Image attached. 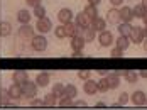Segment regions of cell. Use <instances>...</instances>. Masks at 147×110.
Segmentation results:
<instances>
[{"label":"cell","instance_id":"obj_27","mask_svg":"<svg viewBox=\"0 0 147 110\" xmlns=\"http://www.w3.org/2000/svg\"><path fill=\"white\" fill-rule=\"evenodd\" d=\"M108 85H110V90H115L120 85V76L113 75V73H108Z\"/></svg>","mask_w":147,"mask_h":110},{"label":"cell","instance_id":"obj_47","mask_svg":"<svg viewBox=\"0 0 147 110\" xmlns=\"http://www.w3.org/2000/svg\"><path fill=\"white\" fill-rule=\"evenodd\" d=\"M98 73H100L102 76H107V70H98Z\"/></svg>","mask_w":147,"mask_h":110},{"label":"cell","instance_id":"obj_39","mask_svg":"<svg viewBox=\"0 0 147 110\" xmlns=\"http://www.w3.org/2000/svg\"><path fill=\"white\" fill-rule=\"evenodd\" d=\"M30 105H32V107H39V105H44V102H42L41 98H36V97H34V98L30 100Z\"/></svg>","mask_w":147,"mask_h":110},{"label":"cell","instance_id":"obj_19","mask_svg":"<svg viewBox=\"0 0 147 110\" xmlns=\"http://www.w3.org/2000/svg\"><path fill=\"white\" fill-rule=\"evenodd\" d=\"M83 14L88 17L90 20H93V19H96V17H98V7H96V5H90V3H88V5L83 9Z\"/></svg>","mask_w":147,"mask_h":110},{"label":"cell","instance_id":"obj_9","mask_svg":"<svg viewBox=\"0 0 147 110\" xmlns=\"http://www.w3.org/2000/svg\"><path fill=\"white\" fill-rule=\"evenodd\" d=\"M32 36H34V27L30 24H22L19 27V37H22V39H32Z\"/></svg>","mask_w":147,"mask_h":110},{"label":"cell","instance_id":"obj_21","mask_svg":"<svg viewBox=\"0 0 147 110\" xmlns=\"http://www.w3.org/2000/svg\"><path fill=\"white\" fill-rule=\"evenodd\" d=\"M118 27V34L120 36H130V32H132V24L130 22H120V24H117Z\"/></svg>","mask_w":147,"mask_h":110},{"label":"cell","instance_id":"obj_38","mask_svg":"<svg viewBox=\"0 0 147 110\" xmlns=\"http://www.w3.org/2000/svg\"><path fill=\"white\" fill-rule=\"evenodd\" d=\"M110 56H112V58H123V49H120V47L115 46L110 51Z\"/></svg>","mask_w":147,"mask_h":110},{"label":"cell","instance_id":"obj_49","mask_svg":"<svg viewBox=\"0 0 147 110\" xmlns=\"http://www.w3.org/2000/svg\"><path fill=\"white\" fill-rule=\"evenodd\" d=\"M142 31H144V37L147 39V26H144V27H142Z\"/></svg>","mask_w":147,"mask_h":110},{"label":"cell","instance_id":"obj_29","mask_svg":"<svg viewBox=\"0 0 147 110\" xmlns=\"http://www.w3.org/2000/svg\"><path fill=\"white\" fill-rule=\"evenodd\" d=\"M0 103L2 105H9L10 103V95H9V88H0Z\"/></svg>","mask_w":147,"mask_h":110},{"label":"cell","instance_id":"obj_16","mask_svg":"<svg viewBox=\"0 0 147 110\" xmlns=\"http://www.w3.org/2000/svg\"><path fill=\"white\" fill-rule=\"evenodd\" d=\"M64 27H66V36H68V37H74V36H78V34H81V32H83L78 26H76V24H74L73 20H71V22H68V24H64Z\"/></svg>","mask_w":147,"mask_h":110},{"label":"cell","instance_id":"obj_1","mask_svg":"<svg viewBox=\"0 0 147 110\" xmlns=\"http://www.w3.org/2000/svg\"><path fill=\"white\" fill-rule=\"evenodd\" d=\"M30 46H32L34 51H37V53L44 51L46 47H47V39L44 37V34H34L32 39H30Z\"/></svg>","mask_w":147,"mask_h":110},{"label":"cell","instance_id":"obj_45","mask_svg":"<svg viewBox=\"0 0 147 110\" xmlns=\"http://www.w3.org/2000/svg\"><path fill=\"white\" fill-rule=\"evenodd\" d=\"M100 2H102V0H88V3H90V5H96V7L100 5Z\"/></svg>","mask_w":147,"mask_h":110},{"label":"cell","instance_id":"obj_5","mask_svg":"<svg viewBox=\"0 0 147 110\" xmlns=\"http://www.w3.org/2000/svg\"><path fill=\"white\" fill-rule=\"evenodd\" d=\"M130 102H132L134 105H146L147 103V95L146 92H142V90H135L132 95H130Z\"/></svg>","mask_w":147,"mask_h":110},{"label":"cell","instance_id":"obj_11","mask_svg":"<svg viewBox=\"0 0 147 110\" xmlns=\"http://www.w3.org/2000/svg\"><path fill=\"white\" fill-rule=\"evenodd\" d=\"M58 20L61 24H68V22H71L73 20V12H71V9H61L58 12Z\"/></svg>","mask_w":147,"mask_h":110},{"label":"cell","instance_id":"obj_36","mask_svg":"<svg viewBox=\"0 0 147 110\" xmlns=\"http://www.w3.org/2000/svg\"><path fill=\"white\" fill-rule=\"evenodd\" d=\"M32 16H36L37 19H41V17H46V9L42 5H37V7H34V14Z\"/></svg>","mask_w":147,"mask_h":110},{"label":"cell","instance_id":"obj_40","mask_svg":"<svg viewBox=\"0 0 147 110\" xmlns=\"http://www.w3.org/2000/svg\"><path fill=\"white\" fill-rule=\"evenodd\" d=\"M26 3L29 7H37V5H41V0H26Z\"/></svg>","mask_w":147,"mask_h":110},{"label":"cell","instance_id":"obj_23","mask_svg":"<svg viewBox=\"0 0 147 110\" xmlns=\"http://www.w3.org/2000/svg\"><path fill=\"white\" fill-rule=\"evenodd\" d=\"M30 17H32V14H30L29 10H26V9H22V10L17 12V20H19L20 24H29Z\"/></svg>","mask_w":147,"mask_h":110},{"label":"cell","instance_id":"obj_28","mask_svg":"<svg viewBox=\"0 0 147 110\" xmlns=\"http://www.w3.org/2000/svg\"><path fill=\"white\" fill-rule=\"evenodd\" d=\"M42 102H44V105H49V107H53V105H56V103H58V97H56V95L51 92V93H47L44 98H42Z\"/></svg>","mask_w":147,"mask_h":110},{"label":"cell","instance_id":"obj_10","mask_svg":"<svg viewBox=\"0 0 147 110\" xmlns=\"http://www.w3.org/2000/svg\"><path fill=\"white\" fill-rule=\"evenodd\" d=\"M9 95H10V100H20L22 98V86L20 85H17V83H12L10 86H9Z\"/></svg>","mask_w":147,"mask_h":110},{"label":"cell","instance_id":"obj_4","mask_svg":"<svg viewBox=\"0 0 147 110\" xmlns=\"http://www.w3.org/2000/svg\"><path fill=\"white\" fill-rule=\"evenodd\" d=\"M36 29L39 31V34H46V32H49L51 29H53V22H51V19H47V17H41V19H37Z\"/></svg>","mask_w":147,"mask_h":110},{"label":"cell","instance_id":"obj_37","mask_svg":"<svg viewBox=\"0 0 147 110\" xmlns=\"http://www.w3.org/2000/svg\"><path fill=\"white\" fill-rule=\"evenodd\" d=\"M78 78L83 80V81L91 78V71H90V70H80V71H78Z\"/></svg>","mask_w":147,"mask_h":110},{"label":"cell","instance_id":"obj_33","mask_svg":"<svg viewBox=\"0 0 147 110\" xmlns=\"http://www.w3.org/2000/svg\"><path fill=\"white\" fill-rule=\"evenodd\" d=\"M53 93L56 95L58 98L64 97V85H63V83H54V86H53Z\"/></svg>","mask_w":147,"mask_h":110},{"label":"cell","instance_id":"obj_32","mask_svg":"<svg viewBox=\"0 0 147 110\" xmlns=\"http://www.w3.org/2000/svg\"><path fill=\"white\" fill-rule=\"evenodd\" d=\"M54 36L58 37V39H64V37H68L66 36V27H64V24H61L58 27H54Z\"/></svg>","mask_w":147,"mask_h":110},{"label":"cell","instance_id":"obj_7","mask_svg":"<svg viewBox=\"0 0 147 110\" xmlns=\"http://www.w3.org/2000/svg\"><path fill=\"white\" fill-rule=\"evenodd\" d=\"M108 24H120L122 22V19H120V10H118L117 7H113V9H110L108 12H107V19H105Z\"/></svg>","mask_w":147,"mask_h":110},{"label":"cell","instance_id":"obj_43","mask_svg":"<svg viewBox=\"0 0 147 110\" xmlns=\"http://www.w3.org/2000/svg\"><path fill=\"white\" fill-rule=\"evenodd\" d=\"M122 2H123V0H110V3H112L113 7H120V5H122Z\"/></svg>","mask_w":147,"mask_h":110},{"label":"cell","instance_id":"obj_26","mask_svg":"<svg viewBox=\"0 0 147 110\" xmlns=\"http://www.w3.org/2000/svg\"><path fill=\"white\" fill-rule=\"evenodd\" d=\"M96 85H98V92H102V93H107V92L110 90V85H108V76H103L102 80H98V81H96Z\"/></svg>","mask_w":147,"mask_h":110},{"label":"cell","instance_id":"obj_12","mask_svg":"<svg viewBox=\"0 0 147 110\" xmlns=\"http://www.w3.org/2000/svg\"><path fill=\"white\" fill-rule=\"evenodd\" d=\"M36 85L37 86H41V88H44L49 85V81H51V75L47 73V71H42V73H37V76H36Z\"/></svg>","mask_w":147,"mask_h":110},{"label":"cell","instance_id":"obj_30","mask_svg":"<svg viewBox=\"0 0 147 110\" xmlns=\"http://www.w3.org/2000/svg\"><path fill=\"white\" fill-rule=\"evenodd\" d=\"M132 12H134V17H135V19H142L147 10L144 9V5H142V3H139V5H135V7L132 9Z\"/></svg>","mask_w":147,"mask_h":110},{"label":"cell","instance_id":"obj_46","mask_svg":"<svg viewBox=\"0 0 147 110\" xmlns=\"http://www.w3.org/2000/svg\"><path fill=\"white\" fill-rule=\"evenodd\" d=\"M142 46H144V51L147 53V39H144V41H142Z\"/></svg>","mask_w":147,"mask_h":110},{"label":"cell","instance_id":"obj_24","mask_svg":"<svg viewBox=\"0 0 147 110\" xmlns=\"http://www.w3.org/2000/svg\"><path fill=\"white\" fill-rule=\"evenodd\" d=\"M81 36L85 37V41L86 43H90V41H95V36H96V31L91 27V26H88L86 29H83V32H81Z\"/></svg>","mask_w":147,"mask_h":110},{"label":"cell","instance_id":"obj_42","mask_svg":"<svg viewBox=\"0 0 147 110\" xmlns=\"http://www.w3.org/2000/svg\"><path fill=\"white\" fill-rule=\"evenodd\" d=\"M73 58H83V51H73Z\"/></svg>","mask_w":147,"mask_h":110},{"label":"cell","instance_id":"obj_35","mask_svg":"<svg viewBox=\"0 0 147 110\" xmlns=\"http://www.w3.org/2000/svg\"><path fill=\"white\" fill-rule=\"evenodd\" d=\"M58 103L61 105V107H73V98L64 95V97H61V98H59Z\"/></svg>","mask_w":147,"mask_h":110},{"label":"cell","instance_id":"obj_51","mask_svg":"<svg viewBox=\"0 0 147 110\" xmlns=\"http://www.w3.org/2000/svg\"><path fill=\"white\" fill-rule=\"evenodd\" d=\"M140 3H142V5H144V9H146V10H147V0H142V2H140Z\"/></svg>","mask_w":147,"mask_h":110},{"label":"cell","instance_id":"obj_6","mask_svg":"<svg viewBox=\"0 0 147 110\" xmlns=\"http://www.w3.org/2000/svg\"><path fill=\"white\" fill-rule=\"evenodd\" d=\"M130 43H135V44H142V41L146 39L144 37V31H142V27H132V32H130Z\"/></svg>","mask_w":147,"mask_h":110},{"label":"cell","instance_id":"obj_18","mask_svg":"<svg viewBox=\"0 0 147 110\" xmlns=\"http://www.w3.org/2000/svg\"><path fill=\"white\" fill-rule=\"evenodd\" d=\"M29 80V76H27V71H24V70H17L14 73V83H17V85H24L26 81Z\"/></svg>","mask_w":147,"mask_h":110},{"label":"cell","instance_id":"obj_15","mask_svg":"<svg viewBox=\"0 0 147 110\" xmlns=\"http://www.w3.org/2000/svg\"><path fill=\"white\" fill-rule=\"evenodd\" d=\"M90 26L95 29L96 32H102L107 29V20L102 19V17H96V19H93V20H90Z\"/></svg>","mask_w":147,"mask_h":110},{"label":"cell","instance_id":"obj_13","mask_svg":"<svg viewBox=\"0 0 147 110\" xmlns=\"http://www.w3.org/2000/svg\"><path fill=\"white\" fill-rule=\"evenodd\" d=\"M83 92L88 95H95L98 92V85H96V81H93L91 78L85 80V85H83Z\"/></svg>","mask_w":147,"mask_h":110},{"label":"cell","instance_id":"obj_41","mask_svg":"<svg viewBox=\"0 0 147 110\" xmlns=\"http://www.w3.org/2000/svg\"><path fill=\"white\" fill-rule=\"evenodd\" d=\"M73 105L74 107H86L88 103H86L85 100H76V102H73Z\"/></svg>","mask_w":147,"mask_h":110},{"label":"cell","instance_id":"obj_31","mask_svg":"<svg viewBox=\"0 0 147 110\" xmlns=\"http://www.w3.org/2000/svg\"><path fill=\"white\" fill-rule=\"evenodd\" d=\"M64 95L66 97H71V98H74L76 95H78V90H76V86L74 85H64Z\"/></svg>","mask_w":147,"mask_h":110},{"label":"cell","instance_id":"obj_8","mask_svg":"<svg viewBox=\"0 0 147 110\" xmlns=\"http://www.w3.org/2000/svg\"><path fill=\"white\" fill-rule=\"evenodd\" d=\"M85 44H86V41H85V37L81 34L71 37V49L73 51H83L85 49Z\"/></svg>","mask_w":147,"mask_h":110},{"label":"cell","instance_id":"obj_50","mask_svg":"<svg viewBox=\"0 0 147 110\" xmlns=\"http://www.w3.org/2000/svg\"><path fill=\"white\" fill-rule=\"evenodd\" d=\"M142 20H144V24H146V26H147V12H146V14H144V17H142Z\"/></svg>","mask_w":147,"mask_h":110},{"label":"cell","instance_id":"obj_2","mask_svg":"<svg viewBox=\"0 0 147 110\" xmlns=\"http://www.w3.org/2000/svg\"><path fill=\"white\" fill-rule=\"evenodd\" d=\"M36 95H37V85H36V81H29L27 80L22 85V97H26L27 100H32Z\"/></svg>","mask_w":147,"mask_h":110},{"label":"cell","instance_id":"obj_17","mask_svg":"<svg viewBox=\"0 0 147 110\" xmlns=\"http://www.w3.org/2000/svg\"><path fill=\"white\" fill-rule=\"evenodd\" d=\"M120 19H122V22H132L134 20L132 7H122L120 9Z\"/></svg>","mask_w":147,"mask_h":110},{"label":"cell","instance_id":"obj_3","mask_svg":"<svg viewBox=\"0 0 147 110\" xmlns=\"http://www.w3.org/2000/svg\"><path fill=\"white\" fill-rule=\"evenodd\" d=\"M98 43H100V46L103 47H108V46H112L113 43H115V39H113V34L110 31H102V32H98Z\"/></svg>","mask_w":147,"mask_h":110},{"label":"cell","instance_id":"obj_22","mask_svg":"<svg viewBox=\"0 0 147 110\" xmlns=\"http://www.w3.org/2000/svg\"><path fill=\"white\" fill-rule=\"evenodd\" d=\"M10 34H12V24L7 20H2L0 22V37H7Z\"/></svg>","mask_w":147,"mask_h":110},{"label":"cell","instance_id":"obj_14","mask_svg":"<svg viewBox=\"0 0 147 110\" xmlns=\"http://www.w3.org/2000/svg\"><path fill=\"white\" fill-rule=\"evenodd\" d=\"M74 24H76V26H78V27H80V29L83 31V29H86V27L90 26V19H88L86 16H85L83 12H80L78 16L74 17Z\"/></svg>","mask_w":147,"mask_h":110},{"label":"cell","instance_id":"obj_34","mask_svg":"<svg viewBox=\"0 0 147 110\" xmlns=\"http://www.w3.org/2000/svg\"><path fill=\"white\" fill-rule=\"evenodd\" d=\"M129 100H130V95L127 93V92H122V93L118 95V105H120V107H122V105H127V103H129Z\"/></svg>","mask_w":147,"mask_h":110},{"label":"cell","instance_id":"obj_44","mask_svg":"<svg viewBox=\"0 0 147 110\" xmlns=\"http://www.w3.org/2000/svg\"><path fill=\"white\" fill-rule=\"evenodd\" d=\"M139 76L140 78H147V70H140L139 71Z\"/></svg>","mask_w":147,"mask_h":110},{"label":"cell","instance_id":"obj_25","mask_svg":"<svg viewBox=\"0 0 147 110\" xmlns=\"http://www.w3.org/2000/svg\"><path fill=\"white\" fill-rule=\"evenodd\" d=\"M123 78H125L127 83H135L137 78H139V73L134 71V70H127V71H123Z\"/></svg>","mask_w":147,"mask_h":110},{"label":"cell","instance_id":"obj_20","mask_svg":"<svg viewBox=\"0 0 147 110\" xmlns=\"http://www.w3.org/2000/svg\"><path fill=\"white\" fill-rule=\"evenodd\" d=\"M115 46L125 51L127 47L130 46V37H129V36H120V34H118V37L115 39Z\"/></svg>","mask_w":147,"mask_h":110},{"label":"cell","instance_id":"obj_48","mask_svg":"<svg viewBox=\"0 0 147 110\" xmlns=\"http://www.w3.org/2000/svg\"><path fill=\"white\" fill-rule=\"evenodd\" d=\"M96 107H107V103H105V102H98V103H96Z\"/></svg>","mask_w":147,"mask_h":110}]
</instances>
